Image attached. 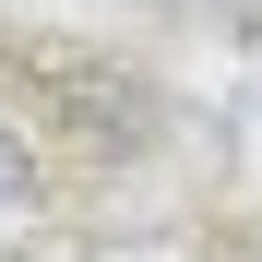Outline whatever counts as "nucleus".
I'll return each mask as SVG.
<instances>
[{"label":"nucleus","mask_w":262,"mask_h":262,"mask_svg":"<svg viewBox=\"0 0 262 262\" xmlns=\"http://www.w3.org/2000/svg\"><path fill=\"white\" fill-rule=\"evenodd\" d=\"M36 203V155H24V131L0 119V214H24Z\"/></svg>","instance_id":"1"}]
</instances>
